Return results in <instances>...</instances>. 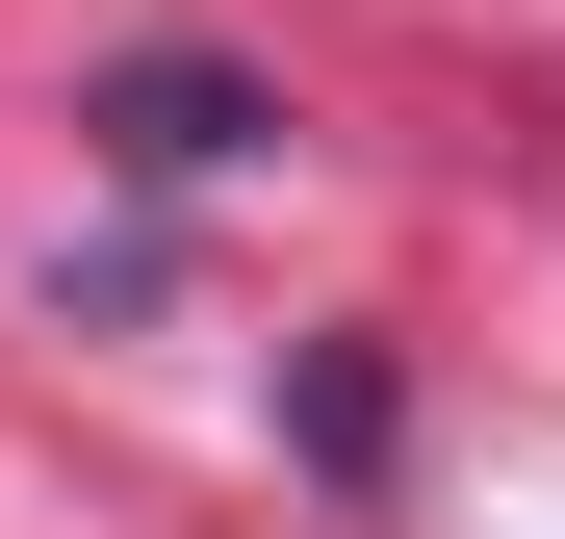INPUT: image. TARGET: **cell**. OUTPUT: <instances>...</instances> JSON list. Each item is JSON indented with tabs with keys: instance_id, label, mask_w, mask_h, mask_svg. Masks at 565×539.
Segmentation results:
<instances>
[{
	"instance_id": "1",
	"label": "cell",
	"mask_w": 565,
	"mask_h": 539,
	"mask_svg": "<svg viewBox=\"0 0 565 539\" xmlns=\"http://www.w3.org/2000/svg\"><path fill=\"white\" fill-rule=\"evenodd\" d=\"M257 129H282V104H257L232 52H129V77H104V154H129V180H232Z\"/></svg>"
}]
</instances>
